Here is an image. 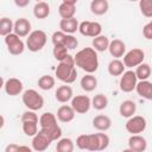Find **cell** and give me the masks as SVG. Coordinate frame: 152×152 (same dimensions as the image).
<instances>
[{
  "label": "cell",
  "mask_w": 152,
  "mask_h": 152,
  "mask_svg": "<svg viewBox=\"0 0 152 152\" xmlns=\"http://www.w3.org/2000/svg\"><path fill=\"white\" fill-rule=\"evenodd\" d=\"M108 51L110 53L112 57L114 58H120L125 55L126 52V44L121 40V39H113L110 40L109 43V48H108Z\"/></svg>",
  "instance_id": "obj_19"
},
{
  "label": "cell",
  "mask_w": 152,
  "mask_h": 152,
  "mask_svg": "<svg viewBox=\"0 0 152 152\" xmlns=\"http://www.w3.org/2000/svg\"><path fill=\"white\" fill-rule=\"evenodd\" d=\"M75 64L87 74H94L99 69V57L94 48H84L74 56Z\"/></svg>",
  "instance_id": "obj_1"
},
{
  "label": "cell",
  "mask_w": 152,
  "mask_h": 152,
  "mask_svg": "<svg viewBox=\"0 0 152 152\" xmlns=\"http://www.w3.org/2000/svg\"><path fill=\"white\" fill-rule=\"evenodd\" d=\"M125 63L124 61H120L119 58H114L108 63V74L110 76H121L125 72Z\"/></svg>",
  "instance_id": "obj_23"
},
{
  "label": "cell",
  "mask_w": 152,
  "mask_h": 152,
  "mask_svg": "<svg viewBox=\"0 0 152 152\" xmlns=\"http://www.w3.org/2000/svg\"><path fill=\"white\" fill-rule=\"evenodd\" d=\"M128 1H132V2H134V1H139V0H128Z\"/></svg>",
  "instance_id": "obj_46"
},
{
  "label": "cell",
  "mask_w": 152,
  "mask_h": 152,
  "mask_svg": "<svg viewBox=\"0 0 152 152\" xmlns=\"http://www.w3.org/2000/svg\"><path fill=\"white\" fill-rule=\"evenodd\" d=\"M144 59H145V52L139 48H134L124 55V63L126 68L138 66L144 62Z\"/></svg>",
  "instance_id": "obj_9"
},
{
  "label": "cell",
  "mask_w": 152,
  "mask_h": 152,
  "mask_svg": "<svg viewBox=\"0 0 152 152\" xmlns=\"http://www.w3.org/2000/svg\"><path fill=\"white\" fill-rule=\"evenodd\" d=\"M74 141L70 138H59L57 140L56 151L57 152H72L74 151Z\"/></svg>",
  "instance_id": "obj_30"
},
{
  "label": "cell",
  "mask_w": 152,
  "mask_h": 152,
  "mask_svg": "<svg viewBox=\"0 0 152 152\" xmlns=\"http://www.w3.org/2000/svg\"><path fill=\"white\" fill-rule=\"evenodd\" d=\"M151 23H152V20H151Z\"/></svg>",
  "instance_id": "obj_48"
},
{
  "label": "cell",
  "mask_w": 152,
  "mask_h": 152,
  "mask_svg": "<svg viewBox=\"0 0 152 152\" xmlns=\"http://www.w3.org/2000/svg\"><path fill=\"white\" fill-rule=\"evenodd\" d=\"M93 127L99 132H106L112 127V119L108 115H96L93 119Z\"/></svg>",
  "instance_id": "obj_20"
},
{
  "label": "cell",
  "mask_w": 152,
  "mask_h": 152,
  "mask_svg": "<svg viewBox=\"0 0 152 152\" xmlns=\"http://www.w3.org/2000/svg\"><path fill=\"white\" fill-rule=\"evenodd\" d=\"M139 8L144 17L152 18V0H139Z\"/></svg>",
  "instance_id": "obj_36"
},
{
  "label": "cell",
  "mask_w": 152,
  "mask_h": 152,
  "mask_svg": "<svg viewBox=\"0 0 152 152\" xmlns=\"http://www.w3.org/2000/svg\"><path fill=\"white\" fill-rule=\"evenodd\" d=\"M55 97L61 103H66L68 101H71V99L74 97L72 88L70 86H66V83L64 86H59L55 91Z\"/></svg>",
  "instance_id": "obj_17"
},
{
  "label": "cell",
  "mask_w": 152,
  "mask_h": 152,
  "mask_svg": "<svg viewBox=\"0 0 152 152\" xmlns=\"http://www.w3.org/2000/svg\"><path fill=\"white\" fill-rule=\"evenodd\" d=\"M52 140L51 138L42 129L38 131V133L32 137V150L33 151H37V152H43L45 151L50 145H51Z\"/></svg>",
  "instance_id": "obj_11"
},
{
  "label": "cell",
  "mask_w": 152,
  "mask_h": 152,
  "mask_svg": "<svg viewBox=\"0 0 152 152\" xmlns=\"http://www.w3.org/2000/svg\"><path fill=\"white\" fill-rule=\"evenodd\" d=\"M109 10V4L107 0H91L90 12L95 15H103Z\"/></svg>",
  "instance_id": "obj_25"
},
{
  "label": "cell",
  "mask_w": 152,
  "mask_h": 152,
  "mask_svg": "<svg viewBox=\"0 0 152 152\" xmlns=\"http://www.w3.org/2000/svg\"><path fill=\"white\" fill-rule=\"evenodd\" d=\"M14 33H17L19 37H27L31 31V23L26 18H19L14 21Z\"/></svg>",
  "instance_id": "obj_16"
},
{
  "label": "cell",
  "mask_w": 152,
  "mask_h": 152,
  "mask_svg": "<svg viewBox=\"0 0 152 152\" xmlns=\"http://www.w3.org/2000/svg\"><path fill=\"white\" fill-rule=\"evenodd\" d=\"M147 148L146 139L140 134H132L128 138V150L133 152H144Z\"/></svg>",
  "instance_id": "obj_14"
},
{
  "label": "cell",
  "mask_w": 152,
  "mask_h": 152,
  "mask_svg": "<svg viewBox=\"0 0 152 152\" xmlns=\"http://www.w3.org/2000/svg\"><path fill=\"white\" fill-rule=\"evenodd\" d=\"M137 112V104L134 101L132 100H125L121 102L120 107H119V113L122 118H131Z\"/></svg>",
  "instance_id": "obj_21"
},
{
  "label": "cell",
  "mask_w": 152,
  "mask_h": 152,
  "mask_svg": "<svg viewBox=\"0 0 152 152\" xmlns=\"http://www.w3.org/2000/svg\"><path fill=\"white\" fill-rule=\"evenodd\" d=\"M109 43H110V40H109V38H108L107 36H102V34H100V36L93 38L91 45H93V48H94L96 51H99V52H103V51L108 50V48H109Z\"/></svg>",
  "instance_id": "obj_27"
},
{
  "label": "cell",
  "mask_w": 152,
  "mask_h": 152,
  "mask_svg": "<svg viewBox=\"0 0 152 152\" xmlns=\"http://www.w3.org/2000/svg\"><path fill=\"white\" fill-rule=\"evenodd\" d=\"M36 1H37V2H38V1H43V0H36Z\"/></svg>",
  "instance_id": "obj_47"
},
{
  "label": "cell",
  "mask_w": 152,
  "mask_h": 152,
  "mask_svg": "<svg viewBox=\"0 0 152 152\" xmlns=\"http://www.w3.org/2000/svg\"><path fill=\"white\" fill-rule=\"evenodd\" d=\"M78 31H80V33H81L82 36L95 38V37H97V36L101 34V32H102V26H101V24L97 23V21H89V20H86V21L80 23Z\"/></svg>",
  "instance_id": "obj_10"
},
{
  "label": "cell",
  "mask_w": 152,
  "mask_h": 152,
  "mask_svg": "<svg viewBox=\"0 0 152 152\" xmlns=\"http://www.w3.org/2000/svg\"><path fill=\"white\" fill-rule=\"evenodd\" d=\"M76 146L80 150H88L89 147V134H81L76 139Z\"/></svg>",
  "instance_id": "obj_39"
},
{
  "label": "cell",
  "mask_w": 152,
  "mask_h": 152,
  "mask_svg": "<svg viewBox=\"0 0 152 152\" xmlns=\"http://www.w3.org/2000/svg\"><path fill=\"white\" fill-rule=\"evenodd\" d=\"M80 86H81V88H82L84 91L90 93V91H93V90L96 89V87H97V78H96L93 74H86V75L81 78Z\"/></svg>",
  "instance_id": "obj_24"
},
{
  "label": "cell",
  "mask_w": 152,
  "mask_h": 152,
  "mask_svg": "<svg viewBox=\"0 0 152 152\" xmlns=\"http://www.w3.org/2000/svg\"><path fill=\"white\" fill-rule=\"evenodd\" d=\"M88 151H97V139L96 134H89V147Z\"/></svg>",
  "instance_id": "obj_41"
},
{
  "label": "cell",
  "mask_w": 152,
  "mask_h": 152,
  "mask_svg": "<svg viewBox=\"0 0 152 152\" xmlns=\"http://www.w3.org/2000/svg\"><path fill=\"white\" fill-rule=\"evenodd\" d=\"M135 90H137L138 95L141 96L142 99L152 101V82H150L148 80L139 81L137 83Z\"/></svg>",
  "instance_id": "obj_18"
},
{
  "label": "cell",
  "mask_w": 152,
  "mask_h": 152,
  "mask_svg": "<svg viewBox=\"0 0 152 152\" xmlns=\"http://www.w3.org/2000/svg\"><path fill=\"white\" fill-rule=\"evenodd\" d=\"M46 40L48 36L43 30H34L26 38V48L31 52H38L45 46Z\"/></svg>",
  "instance_id": "obj_4"
},
{
  "label": "cell",
  "mask_w": 152,
  "mask_h": 152,
  "mask_svg": "<svg viewBox=\"0 0 152 152\" xmlns=\"http://www.w3.org/2000/svg\"><path fill=\"white\" fill-rule=\"evenodd\" d=\"M23 122V131L27 137H34L38 133V121H21Z\"/></svg>",
  "instance_id": "obj_34"
},
{
  "label": "cell",
  "mask_w": 152,
  "mask_h": 152,
  "mask_svg": "<svg viewBox=\"0 0 152 152\" xmlns=\"http://www.w3.org/2000/svg\"><path fill=\"white\" fill-rule=\"evenodd\" d=\"M63 2H68V4H71V5H76L78 0H62Z\"/></svg>",
  "instance_id": "obj_45"
},
{
  "label": "cell",
  "mask_w": 152,
  "mask_h": 152,
  "mask_svg": "<svg viewBox=\"0 0 152 152\" xmlns=\"http://www.w3.org/2000/svg\"><path fill=\"white\" fill-rule=\"evenodd\" d=\"M56 76L63 83L70 84L76 81L77 70L75 64V58L71 55H68L63 61H61L56 68Z\"/></svg>",
  "instance_id": "obj_2"
},
{
  "label": "cell",
  "mask_w": 152,
  "mask_h": 152,
  "mask_svg": "<svg viewBox=\"0 0 152 152\" xmlns=\"http://www.w3.org/2000/svg\"><path fill=\"white\" fill-rule=\"evenodd\" d=\"M5 152H19V145H17V144H10L5 148Z\"/></svg>",
  "instance_id": "obj_43"
},
{
  "label": "cell",
  "mask_w": 152,
  "mask_h": 152,
  "mask_svg": "<svg viewBox=\"0 0 152 152\" xmlns=\"http://www.w3.org/2000/svg\"><path fill=\"white\" fill-rule=\"evenodd\" d=\"M56 84V80L51 75H43L38 80V87L42 90H51Z\"/></svg>",
  "instance_id": "obj_31"
},
{
  "label": "cell",
  "mask_w": 152,
  "mask_h": 152,
  "mask_svg": "<svg viewBox=\"0 0 152 152\" xmlns=\"http://www.w3.org/2000/svg\"><path fill=\"white\" fill-rule=\"evenodd\" d=\"M135 74L138 80L142 81V80H148V77L151 76V66L147 63H141L138 66H135Z\"/></svg>",
  "instance_id": "obj_33"
},
{
  "label": "cell",
  "mask_w": 152,
  "mask_h": 152,
  "mask_svg": "<svg viewBox=\"0 0 152 152\" xmlns=\"http://www.w3.org/2000/svg\"><path fill=\"white\" fill-rule=\"evenodd\" d=\"M75 115H76V112L75 109L68 104H63L58 109H57V119L61 121V122H64V124H68V122H71L74 119H75Z\"/></svg>",
  "instance_id": "obj_15"
},
{
  "label": "cell",
  "mask_w": 152,
  "mask_h": 152,
  "mask_svg": "<svg viewBox=\"0 0 152 152\" xmlns=\"http://www.w3.org/2000/svg\"><path fill=\"white\" fill-rule=\"evenodd\" d=\"M14 30V23L12 21V19L7 18V17H4L1 18L0 20V34L2 37L12 33Z\"/></svg>",
  "instance_id": "obj_32"
},
{
  "label": "cell",
  "mask_w": 152,
  "mask_h": 152,
  "mask_svg": "<svg viewBox=\"0 0 152 152\" xmlns=\"http://www.w3.org/2000/svg\"><path fill=\"white\" fill-rule=\"evenodd\" d=\"M137 83H138V77H137L135 71L127 70V71H125L121 75L120 81H119V87H120V90L121 91H124V93H131V91H133L135 89Z\"/></svg>",
  "instance_id": "obj_7"
},
{
  "label": "cell",
  "mask_w": 152,
  "mask_h": 152,
  "mask_svg": "<svg viewBox=\"0 0 152 152\" xmlns=\"http://www.w3.org/2000/svg\"><path fill=\"white\" fill-rule=\"evenodd\" d=\"M21 100H23V103L25 104V107L27 109H31V110H39L43 108L44 106V99L43 96L34 89H27L23 93V96H21Z\"/></svg>",
  "instance_id": "obj_5"
},
{
  "label": "cell",
  "mask_w": 152,
  "mask_h": 152,
  "mask_svg": "<svg viewBox=\"0 0 152 152\" xmlns=\"http://www.w3.org/2000/svg\"><path fill=\"white\" fill-rule=\"evenodd\" d=\"M69 49L64 45H53V50H52V53H53V57L55 59H57L58 62L63 61L69 53H68Z\"/></svg>",
  "instance_id": "obj_35"
},
{
  "label": "cell",
  "mask_w": 152,
  "mask_h": 152,
  "mask_svg": "<svg viewBox=\"0 0 152 152\" xmlns=\"http://www.w3.org/2000/svg\"><path fill=\"white\" fill-rule=\"evenodd\" d=\"M33 15L37 19H45L50 15V5L45 1H38L33 6Z\"/></svg>",
  "instance_id": "obj_26"
},
{
  "label": "cell",
  "mask_w": 152,
  "mask_h": 152,
  "mask_svg": "<svg viewBox=\"0 0 152 152\" xmlns=\"http://www.w3.org/2000/svg\"><path fill=\"white\" fill-rule=\"evenodd\" d=\"M4 40H5V44L7 46V50L11 55L13 56H19L24 52L25 50V44L24 42L21 40V37H19L17 33L12 32L7 36L4 37Z\"/></svg>",
  "instance_id": "obj_6"
},
{
  "label": "cell",
  "mask_w": 152,
  "mask_h": 152,
  "mask_svg": "<svg viewBox=\"0 0 152 152\" xmlns=\"http://www.w3.org/2000/svg\"><path fill=\"white\" fill-rule=\"evenodd\" d=\"M17 7H26L31 0H13Z\"/></svg>",
  "instance_id": "obj_44"
},
{
  "label": "cell",
  "mask_w": 152,
  "mask_h": 152,
  "mask_svg": "<svg viewBox=\"0 0 152 152\" xmlns=\"http://www.w3.org/2000/svg\"><path fill=\"white\" fill-rule=\"evenodd\" d=\"M65 37H66V33L63 32V31H61V30L53 32V33H52V37H51L52 44H53V45H64Z\"/></svg>",
  "instance_id": "obj_38"
},
{
  "label": "cell",
  "mask_w": 152,
  "mask_h": 152,
  "mask_svg": "<svg viewBox=\"0 0 152 152\" xmlns=\"http://www.w3.org/2000/svg\"><path fill=\"white\" fill-rule=\"evenodd\" d=\"M142 34H144V37H145L146 39H148V40L152 39V23H151V21L147 23V24L142 27Z\"/></svg>",
  "instance_id": "obj_42"
},
{
  "label": "cell",
  "mask_w": 152,
  "mask_h": 152,
  "mask_svg": "<svg viewBox=\"0 0 152 152\" xmlns=\"http://www.w3.org/2000/svg\"><path fill=\"white\" fill-rule=\"evenodd\" d=\"M146 126H147V122L144 116L133 115V116L128 118V120L125 125V128L131 134H140L146 129Z\"/></svg>",
  "instance_id": "obj_8"
},
{
  "label": "cell",
  "mask_w": 152,
  "mask_h": 152,
  "mask_svg": "<svg viewBox=\"0 0 152 152\" xmlns=\"http://www.w3.org/2000/svg\"><path fill=\"white\" fill-rule=\"evenodd\" d=\"M40 129L44 131L52 141L58 140L62 137V128L57 124V116L51 112H45L39 118Z\"/></svg>",
  "instance_id": "obj_3"
},
{
  "label": "cell",
  "mask_w": 152,
  "mask_h": 152,
  "mask_svg": "<svg viewBox=\"0 0 152 152\" xmlns=\"http://www.w3.org/2000/svg\"><path fill=\"white\" fill-rule=\"evenodd\" d=\"M2 87L5 89V93L10 96H17L23 93L24 84L23 82L17 77H10L8 80L2 82Z\"/></svg>",
  "instance_id": "obj_13"
},
{
  "label": "cell",
  "mask_w": 152,
  "mask_h": 152,
  "mask_svg": "<svg viewBox=\"0 0 152 152\" xmlns=\"http://www.w3.org/2000/svg\"><path fill=\"white\" fill-rule=\"evenodd\" d=\"M58 13H59V15H61L62 19L74 18L75 17V13H76V6L62 1V4L58 7Z\"/></svg>",
  "instance_id": "obj_28"
},
{
  "label": "cell",
  "mask_w": 152,
  "mask_h": 152,
  "mask_svg": "<svg viewBox=\"0 0 152 152\" xmlns=\"http://www.w3.org/2000/svg\"><path fill=\"white\" fill-rule=\"evenodd\" d=\"M96 134V139H97V151H103L109 146V137L106 133H95Z\"/></svg>",
  "instance_id": "obj_37"
},
{
  "label": "cell",
  "mask_w": 152,
  "mask_h": 152,
  "mask_svg": "<svg viewBox=\"0 0 152 152\" xmlns=\"http://www.w3.org/2000/svg\"><path fill=\"white\" fill-rule=\"evenodd\" d=\"M77 45H78L77 38L74 37L70 33H66V37H65V40H64V46H66L69 50H74V49L77 48Z\"/></svg>",
  "instance_id": "obj_40"
},
{
  "label": "cell",
  "mask_w": 152,
  "mask_h": 152,
  "mask_svg": "<svg viewBox=\"0 0 152 152\" xmlns=\"http://www.w3.org/2000/svg\"><path fill=\"white\" fill-rule=\"evenodd\" d=\"M71 107L78 114H86L91 107V100L87 95H76L71 99Z\"/></svg>",
  "instance_id": "obj_12"
},
{
  "label": "cell",
  "mask_w": 152,
  "mask_h": 152,
  "mask_svg": "<svg viewBox=\"0 0 152 152\" xmlns=\"http://www.w3.org/2000/svg\"><path fill=\"white\" fill-rule=\"evenodd\" d=\"M78 26L80 24L75 17L69 19H61L59 21V28L65 33H70V34L75 33L76 31H78Z\"/></svg>",
  "instance_id": "obj_22"
},
{
  "label": "cell",
  "mask_w": 152,
  "mask_h": 152,
  "mask_svg": "<svg viewBox=\"0 0 152 152\" xmlns=\"http://www.w3.org/2000/svg\"><path fill=\"white\" fill-rule=\"evenodd\" d=\"M108 106V99L104 94H96L91 99V107L96 110H103Z\"/></svg>",
  "instance_id": "obj_29"
}]
</instances>
